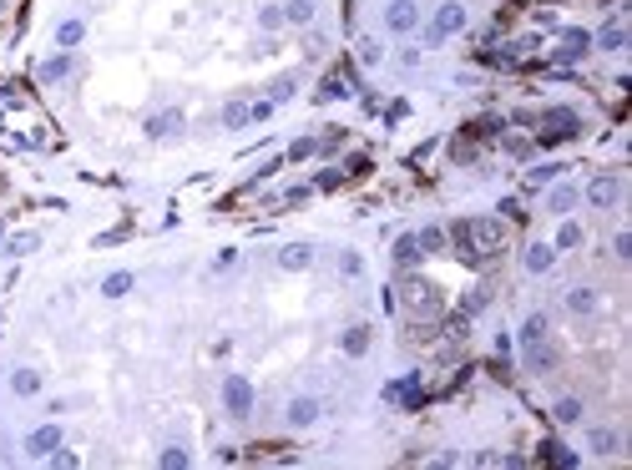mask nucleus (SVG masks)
Returning <instances> with one entry per match:
<instances>
[{
	"label": "nucleus",
	"instance_id": "nucleus-1",
	"mask_svg": "<svg viewBox=\"0 0 632 470\" xmlns=\"http://www.w3.org/2000/svg\"><path fill=\"white\" fill-rule=\"evenodd\" d=\"M450 238L471 263H486L506 248V228L496 218H460V223H450Z\"/></svg>",
	"mask_w": 632,
	"mask_h": 470
},
{
	"label": "nucleus",
	"instance_id": "nucleus-2",
	"mask_svg": "<svg viewBox=\"0 0 632 470\" xmlns=\"http://www.w3.org/2000/svg\"><path fill=\"white\" fill-rule=\"evenodd\" d=\"M223 404H228V415L243 420V415L253 410V384H248L243 374H228V379H223Z\"/></svg>",
	"mask_w": 632,
	"mask_h": 470
},
{
	"label": "nucleus",
	"instance_id": "nucleus-3",
	"mask_svg": "<svg viewBox=\"0 0 632 470\" xmlns=\"http://www.w3.org/2000/svg\"><path fill=\"white\" fill-rule=\"evenodd\" d=\"M460 26H466V6L446 0V6L435 10V20H430V46H435V41H446V36H455Z\"/></svg>",
	"mask_w": 632,
	"mask_h": 470
},
{
	"label": "nucleus",
	"instance_id": "nucleus-4",
	"mask_svg": "<svg viewBox=\"0 0 632 470\" xmlns=\"http://www.w3.org/2000/svg\"><path fill=\"white\" fill-rule=\"evenodd\" d=\"M566 137H577V117L572 112H546V132H541V147H552V142H566Z\"/></svg>",
	"mask_w": 632,
	"mask_h": 470
},
{
	"label": "nucleus",
	"instance_id": "nucleus-5",
	"mask_svg": "<svg viewBox=\"0 0 632 470\" xmlns=\"http://www.w3.org/2000/svg\"><path fill=\"white\" fill-rule=\"evenodd\" d=\"M617 198H622L617 177H592V187H587V203L592 207H617Z\"/></svg>",
	"mask_w": 632,
	"mask_h": 470
},
{
	"label": "nucleus",
	"instance_id": "nucleus-6",
	"mask_svg": "<svg viewBox=\"0 0 632 470\" xmlns=\"http://www.w3.org/2000/svg\"><path fill=\"white\" fill-rule=\"evenodd\" d=\"M399 298H405V304H410L415 314H435V288H430L425 279H410V284H405V293H399Z\"/></svg>",
	"mask_w": 632,
	"mask_h": 470
},
{
	"label": "nucleus",
	"instance_id": "nucleus-7",
	"mask_svg": "<svg viewBox=\"0 0 632 470\" xmlns=\"http://www.w3.org/2000/svg\"><path fill=\"white\" fill-rule=\"evenodd\" d=\"M385 20H390V31H415L420 10H415V0H395V6L385 10Z\"/></svg>",
	"mask_w": 632,
	"mask_h": 470
},
{
	"label": "nucleus",
	"instance_id": "nucleus-8",
	"mask_svg": "<svg viewBox=\"0 0 632 470\" xmlns=\"http://www.w3.org/2000/svg\"><path fill=\"white\" fill-rule=\"evenodd\" d=\"M26 450H31V455H56V450H61V430H56V425L36 430V435L26 440Z\"/></svg>",
	"mask_w": 632,
	"mask_h": 470
},
{
	"label": "nucleus",
	"instance_id": "nucleus-9",
	"mask_svg": "<svg viewBox=\"0 0 632 470\" xmlns=\"http://www.w3.org/2000/svg\"><path fill=\"white\" fill-rule=\"evenodd\" d=\"M385 399H395V404H420V374L399 379V384H385Z\"/></svg>",
	"mask_w": 632,
	"mask_h": 470
},
{
	"label": "nucleus",
	"instance_id": "nucleus-10",
	"mask_svg": "<svg viewBox=\"0 0 632 470\" xmlns=\"http://www.w3.org/2000/svg\"><path fill=\"white\" fill-rule=\"evenodd\" d=\"M279 263H284L288 273H299V268H309V263H314V248H309V243H288V248L279 253Z\"/></svg>",
	"mask_w": 632,
	"mask_h": 470
},
{
	"label": "nucleus",
	"instance_id": "nucleus-11",
	"mask_svg": "<svg viewBox=\"0 0 632 470\" xmlns=\"http://www.w3.org/2000/svg\"><path fill=\"white\" fill-rule=\"evenodd\" d=\"M349 87H354V71H329V76H324V87H319V96H324V101H334V96H344Z\"/></svg>",
	"mask_w": 632,
	"mask_h": 470
},
{
	"label": "nucleus",
	"instance_id": "nucleus-12",
	"mask_svg": "<svg viewBox=\"0 0 632 470\" xmlns=\"http://www.w3.org/2000/svg\"><path fill=\"white\" fill-rule=\"evenodd\" d=\"M314 420H319V404H314V399H293L288 404V425H293V430H304V425H314Z\"/></svg>",
	"mask_w": 632,
	"mask_h": 470
},
{
	"label": "nucleus",
	"instance_id": "nucleus-13",
	"mask_svg": "<svg viewBox=\"0 0 632 470\" xmlns=\"http://www.w3.org/2000/svg\"><path fill=\"white\" fill-rule=\"evenodd\" d=\"M182 126V112H157L152 122H147V137H172Z\"/></svg>",
	"mask_w": 632,
	"mask_h": 470
},
{
	"label": "nucleus",
	"instance_id": "nucleus-14",
	"mask_svg": "<svg viewBox=\"0 0 632 470\" xmlns=\"http://www.w3.org/2000/svg\"><path fill=\"white\" fill-rule=\"evenodd\" d=\"M552 258H557V253L546 248V243H531V248H526V268H531V273H546V268H552Z\"/></svg>",
	"mask_w": 632,
	"mask_h": 470
},
{
	"label": "nucleus",
	"instance_id": "nucleus-15",
	"mask_svg": "<svg viewBox=\"0 0 632 470\" xmlns=\"http://www.w3.org/2000/svg\"><path fill=\"white\" fill-rule=\"evenodd\" d=\"M566 309H572V314H592L597 309V293L592 288H572V293H566Z\"/></svg>",
	"mask_w": 632,
	"mask_h": 470
},
{
	"label": "nucleus",
	"instance_id": "nucleus-16",
	"mask_svg": "<svg viewBox=\"0 0 632 470\" xmlns=\"http://www.w3.org/2000/svg\"><path fill=\"white\" fill-rule=\"evenodd\" d=\"M284 20H293V26H309V20H314V0H288V6H284Z\"/></svg>",
	"mask_w": 632,
	"mask_h": 470
},
{
	"label": "nucleus",
	"instance_id": "nucleus-17",
	"mask_svg": "<svg viewBox=\"0 0 632 470\" xmlns=\"http://www.w3.org/2000/svg\"><path fill=\"white\" fill-rule=\"evenodd\" d=\"M415 258H420V243H415V233H405V238L395 243V263H399V268H410Z\"/></svg>",
	"mask_w": 632,
	"mask_h": 470
},
{
	"label": "nucleus",
	"instance_id": "nucleus-18",
	"mask_svg": "<svg viewBox=\"0 0 632 470\" xmlns=\"http://www.w3.org/2000/svg\"><path fill=\"white\" fill-rule=\"evenodd\" d=\"M526 365H531V369H552L557 365L552 349H546V339H541V344H526Z\"/></svg>",
	"mask_w": 632,
	"mask_h": 470
},
{
	"label": "nucleus",
	"instance_id": "nucleus-19",
	"mask_svg": "<svg viewBox=\"0 0 632 470\" xmlns=\"http://www.w3.org/2000/svg\"><path fill=\"white\" fill-rule=\"evenodd\" d=\"M365 349H369V329L354 324V329L344 334V354H365Z\"/></svg>",
	"mask_w": 632,
	"mask_h": 470
},
{
	"label": "nucleus",
	"instance_id": "nucleus-20",
	"mask_svg": "<svg viewBox=\"0 0 632 470\" xmlns=\"http://www.w3.org/2000/svg\"><path fill=\"white\" fill-rule=\"evenodd\" d=\"M415 243H420V253H435L440 243H446V228H420V233H415Z\"/></svg>",
	"mask_w": 632,
	"mask_h": 470
},
{
	"label": "nucleus",
	"instance_id": "nucleus-21",
	"mask_svg": "<svg viewBox=\"0 0 632 470\" xmlns=\"http://www.w3.org/2000/svg\"><path fill=\"white\" fill-rule=\"evenodd\" d=\"M61 76H71V61L66 56H51L46 66H41V81H61Z\"/></svg>",
	"mask_w": 632,
	"mask_h": 470
},
{
	"label": "nucleus",
	"instance_id": "nucleus-22",
	"mask_svg": "<svg viewBox=\"0 0 632 470\" xmlns=\"http://www.w3.org/2000/svg\"><path fill=\"white\" fill-rule=\"evenodd\" d=\"M597 46H602V51H622V46H627V31H622V26H607V31L597 36Z\"/></svg>",
	"mask_w": 632,
	"mask_h": 470
},
{
	"label": "nucleus",
	"instance_id": "nucleus-23",
	"mask_svg": "<svg viewBox=\"0 0 632 470\" xmlns=\"http://www.w3.org/2000/svg\"><path fill=\"white\" fill-rule=\"evenodd\" d=\"M577 207V187H557L552 192V212H572Z\"/></svg>",
	"mask_w": 632,
	"mask_h": 470
},
{
	"label": "nucleus",
	"instance_id": "nucleus-24",
	"mask_svg": "<svg viewBox=\"0 0 632 470\" xmlns=\"http://www.w3.org/2000/svg\"><path fill=\"white\" fill-rule=\"evenodd\" d=\"M557 420L561 425H577L582 420V399H557Z\"/></svg>",
	"mask_w": 632,
	"mask_h": 470
},
{
	"label": "nucleus",
	"instance_id": "nucleus-25",
	"mask_svg": "<svg viewBox=\"0 0 632 470\" xmlns=\"http://www.w3.org/2000/svg\"><path fill=\"white\" fill-rule=\"evenodd\" d=\"M223 126H248V101H228V112H223Z\"/></svg>",
	"mask_w": 632,
	"mask_h": 470
},
{
	"label": "nucleus",
	"instance_id": "nucleus-26",
	"mask_svg": "<svg viewBox=\"0 0 632 470\" xmlns=\"http://www.w3.org/2000/svg\"><path fill=\"white\" fill-rule=\"evenodd\" d=\"M126 288H132V273H112V279L101 284V293H107V298H122Z\"/></svg>",
	"mask_w": 632,
	"mask_h": 470
},
{
	"label": "nucleus",
	"instance_id": "nucleus-27",
	"mask_svg": "<svg viewBox=\"0 0 632 470\" xmlns=\"http://www.w3.org/2000/svg\"><path fill=\"white\" fill-rule=\"evenodd\" d=\"M81 41V20H61V31H56V46H76Z\"/></svg>",
	"mask_w": 632,
	"mask_h": 470
},
{
	"label": "nucleus",
	"instance_id": "nucleus-28",
	"mask_svg": "<svg viewBox=\"0 0 632 470\" xmlns=\"http://www.w3.org/2000/svg\"><path fill=\"white\" fill-rule=\"evenodd\" d=\"M541 455H546V460H557V465H577V455H572V450H561L557 440H546V445H541Z\"/></svg>",
	"mask_w": 632,
	"mask_h": 470
},
{
	"label": "nucleus",
	"instance_id": "nucleus-29",
	"mask_svg": "<svg viewBox=\"0 0 632 470\" xmlns=\"http://www.w3.org/2000/svg\"><path fill=\"white\" fill-rule=\"evenodd\" d=\"M592 450H597V455H612V450H617V435H612V430H592Z\"/></svg>",
	"mask_w": 632,
	"mask_h": 470
},
{
	"label": "nucleus",
	"instance_id": "nucleus-30",
	"mask_svg": "<svg viewBox=\"0 0 632 470\" xmlns=\"http://www.w3.org/2000/svg\"><path fill=\"white\" fill-rule=\"evenodd\" d=\"M10 384H15V395H36V390H41V379H36L31 369H20V374H15Z\"/></svg>",
	"mask_w": 632,
	"mask_h": 470
},
{
	"label": "nucleus",
	"instance_id": "nucleus-31",
	"mask_svg": "<svg viewBox=\"0 0 632 470\" xmlns=\"http://www.w3.org/2000/svg\"><path fill=\"white\" fill-rule=\"evenodd\" d=\"M577 243H582V228H577V223H566V228H561V238H557V248H577Z\"/></svg>",
	"mask_w": 632,
	"mask_h": 470
},
{
	"label": "nucleus",
	"instance_id": "nucleus-32",
	"mask_svg": "<svg viewBox=\"0 0 632 470\" xmlns=\"http://www.w3.org/2000/svg\"><path fill=\"white\" fill-rule=\"evenodd\" d=\"M162 465H167V470H182V465H187V450H162Z\"/></svg>",
	"mask_w": 632,
	"mask_h": 470
},
{
	"label": "nucleus",
	"instance_id": "nucleus-33",
	"mask_svg": "<svg viewBox=\"0 0 632 470\" xmlns=\"http://www.w3.org/2000/svg\"><path fill=\"white\" fill-rule=\"evenodd\" d=\"M612 248H617V258H632V233H617Z\"/></svg>",
	"mask_w": 632,
	"mask_h": 470
},
{
	"label": "nucleus",
	"instance_id": "nucleus-34",
	"mask_svg": "<svg viewBox=\"0 0 632 470\" xmlns=\"http://www.w3.org/2000/svg\"><path fill=\"white\" fill-rule=\"evenodd\" d=\"M557 177V167H536V172H531V187H541V182H552Z\"/></svg>",
	"mask_w": 632,
	"mask_h": 470
},
{
	"label": "nucleus",
	"instance_id": "nucleus-35",
	"mask_svg": "<svg viewBox=\"0 0 632 470\" xmlns=\"http://www.w3.org/2000/svg\"><path fill=\"white\" fill-rule=\"evenodd\" d=\"M339 268H344V273H360L365 263H360V253H344V258H339Z\"/></svg>",
	"mask_w": 632,
	"mask_h": 470
},
{
	"label": "nucleus",
	"instance_id": "nucleus-36",
	"mask_svg": "<svg viewBox=\"0 0 632 470\" xmlns=\"http://www.w3.org/2000/svg\"><path fill=\"white\" fill-rule=\"evenodd\" d=\"M0 238H6V223H0Z\"/></svg>",
	"mask_w": 632,
	"mask_h": 470
}]
</instances>
